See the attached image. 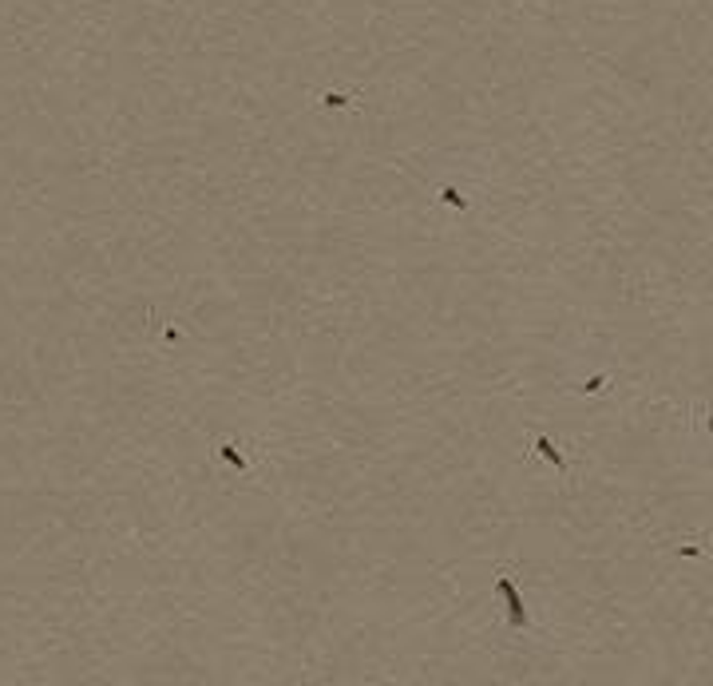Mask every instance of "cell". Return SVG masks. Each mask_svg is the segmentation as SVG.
Here are the masks:
<instances>
[{
  "mask_svg": "<svg viewBox=\"0 0 713 686\" xmlns=\"http://www.w3.org/2000/svg\"><path fill=\"white\" fill-rule=\"evenodd\" d=\"M500 595L508 599V619L515 623V627H527V611H523V599H519L511 575H500Z\"/></svg>",
  "mask_w": 713,
  "mask_h": 686,
  "instance_id": "cell-1",
  "label": "cell"
},
{
  "mask_svg": "<svg viewBox=\"0 0 713 686\" xmlns=\"http://www.w3.org/2000/svg\"><path fill=\"white\" fill-rule=\"evenodd\" d=\"M535 448H539V456H547V460L555 464L559 473H563V468H567L563 453H559V448H555V445H551V440H547V436H535Z\"/></svg>",
  "mask_w": 713,
  "mask_h": 686,
  "instance_id": "cell-2",
  "label": "cell"
},
{
  "mask_svg": "<svg viewBox=\"0 0 713 686\" xmlns=\"http://www.w3.org/2000/svg\"><path fill=\"white\" fill-rule=\"evenodd\" d=\"M223 460L234 464V468H246V460L238 456V448H234V445H223Z\"/></svg>",
  "mask_w": 713,
  "mask_h": 686,
  "instance_id": "cell-3",
  "label": "cell"
},
{
  "mask_svg": "<svg viewBox=\"0 0 713 686\" xmlns=\"http://www.w3.org/2000/svg\"><path fill=\"white\" fill-rule=\"evenodd\" d=\"M602 385H606V377H591V381H586V385H583V389H586V393H599Z\"/></svg>",
  "mask_w": 713,
  "mask_h": 686,
  "instance_id": "cell-4",
  "label": "cell"
},
{
  "mask_svg": "<svg viewBox=\"0 0 713 686\" xmlns=\"http://www.w3.org/2000/svg\"><path fill=\"white\" fill-rule=\"evenodd\" d=\"M325 103H329V107H345V95H337V92H329V95H325Z\"/></svg>",
  "mask_w": 713,
  "mask_h": 686,
  "instance_id": "cell-5",
  "label": "cell"
},
{
  "mask_svg": "<svg viewBox=\"0 0 713 686\" xmlns=\"http://www.w3.org/2000/svg\"><path fill=\"white\" fill-rule=\"evenodd\" d=\"M709 428H713V413H709Z\"/></svg>",
  "mask_w": 713,
  "mask_h": 686,
  "instance_id": "cell-6",
  "label": "cell"
}]
</instances>
